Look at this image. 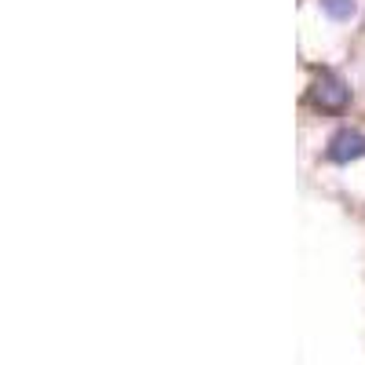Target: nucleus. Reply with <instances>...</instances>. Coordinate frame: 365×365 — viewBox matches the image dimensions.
I'll list each match as a JSON object with an SVG mask.
<instances>
[{"instance_id":"f257e3e1","label":"nucleus","mask_w":365,"mask_h":365,"mask_svg":"<svg viewBox=\"0 0 365 365\" xmlns=\"http://www.w3.org/2000/svg\"><path fill=\"white\" fill-rule=\"evenodd\" d=\"M347 96L351 91H347V84L336 73H318V81L311 88V103L318 110H325V113H340L347 106Z\"/></svg>"},{"instance_id":"f03ea898","label":"nucleus","mask_w":365,"mask_h":365,"mask_svg":"<svg viewBox=\"0 0 365 365\" xmlns=\"http://www.w3.org/2000/svg\"><path fill=\"white\" fill-rule=\"evenodd\" d=\"M329 158L336 161V165H347V161L365 158V135L354 132V128H340L336 135L329 139Z\"/></svg>"},{"instance_id":"7ed1b4c3","label":"nucleus","mask_w":365,"mask_h":365,"mask_svg":"<svg viewBox=\"0 0 365 365\" xmlns=\"http://www.w3.org/2000/svg\"><path fill=\"white\" fill-rule=\"evenodd\" d=\"M322 8L329 19H336V22H347L354 15V0H322Z\"/></svg>"}]
</instances>
